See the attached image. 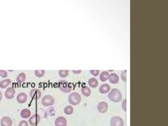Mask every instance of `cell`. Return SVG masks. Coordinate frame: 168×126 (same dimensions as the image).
<instances>
[{
	"mask_svg": "<svg viewBox=\"0 0 168 126\" xmlns=\"http://www.w3.org/2000/svg\"><path fill=\"white\" fill-rule=\"evenodd\" d=\"M108 98L114 103H118L122 100V94L119 90L114 88L109 94Z\"/></svg>",
	"mask_w": 168,
	"mask_h": 126,
	"instance_id": "cell-1",
	"label": "cell"
},
{
	"mask_svg": "<svg viewBox=\"0 0 168 126\" xmlns=\"http://www.w3.org/2000/svg\"><path fill=\"white\" fill-rule=\"evenodd\" d=\"M58 87L61 91L66 93L71 92L72 90V86L71 84L66 81L60 80L59 81Z\"/></svg>",
	"mask_w": 168,
	"mask_h": 126,
	"instance_id": "cell-2",
	"label": "cell"
},
{
	"mask_svg": "<svg viewBox=\"0 0 168 126\" xmlns=\"http://www.w3.org/2000/svg\"><path fill=\"white\" fill-rule=\"evenodd\" d=\"M81 96L77 93H72L70 95L68 98V101L70 104L73 106H77L81 101Z\"/></svg>",
	"mask_w": 168,
	"mask_h": 126,
	"instance_id": "cell-3",
	"label": "cell"
},
{
	"mask_svg": "<svg viewBox=\"0 0 168 126\" xmlns=\"http://www.w3.org/2000/svg\"><path fill=\"white\" fill-rule=\"evenodd\" d=\"M55 103V100L52 96L50 95H46L43 97L41 100V103L44 106H52Z\"/></svg>",
	"mask_w": 168,
	"mask_h": 126,
	"instance_id": "cell-4",
	"label": "cell"
},
{
	"mask_svg": "<svg viewBox=\"0 0 168 126\" xmlns=\"http://www.w3.org/2000/svg\"><path fill=\"white\" fill-rule=\"evenodd\" d=\"M111 126H124V121L119 116H114L111 120Z\"/></svg>",
	"mask_w": 168,
	"mask_h": 126,
	"instance_id": "cell-5",
	"label": "cell"
},
{
	"mask_svg": "<svg viewBox=\"0 0 168 126\" xmlns=\"http://www.w3.org/2000/svg\"><path fill=\"white\" fill-rule=\"evenodd\" d=\"M41 117L38 114L33 115L29 119V123L32 126H35L40 123Z\"/></svg>",
	"mask_w": 168,
	"mask_h": 126,
	"instance_id": "cell-6",
	"label": "cell"
},
{
	"mask_svg": "<svg viewBox=\"0 0 168 126\" xmlns=\"http://www.w3.org/2000/svg\"><path fill=\"white\" fill-rule=\"evenodd\" d=\"M30 95L31 98L33 100H38L41 97V92L37 89H34L30 91Z\"/></svg>",
	"mask_w": 168,
	"mask_h": 126,
	"instance_id": "cell-7",
	"label": "cell"
},
{
	"mask_svg": "<svg viewBox=\"0 0 168 126\" xmlns=\"http://www.w3.org/2000/svg\"><path fill=\"white\" fill-rule=\"evenodd\" d=\"M97 109L101 113H105L108 109V104L105 101H102L99 103L97 106Z\"/></svg>",
	"mask_w": 168,
	"mask_h": 126,
	"instance_id": "cell-8",
	"label": "cell"
},
{
	"mask_svg": "<svg viewBox=\"0 0 168 126\" xmlns=\"http://www.w3.org/2000/svg\"><path fill=\"white\" fill-rule=\"evenodd\" d=\"M67 121L64 117L60 116L56 118L55 121V126H67Z\"/></svg>",
	"mask_w": 168,
	"mask_h": 126,
	"instance_id": "cell-9",
	"label": "cell"
},
{
	"mask_svg": "<svg viewBox=\"0 0 168 126\" xmlns=\"http://www.w3.org/2000/svg\"><path fill=\"white\" fill-rule=\"evenodd\" d=\"M15 93V91L14 89L12 87H9L5 92V97L7 99L10 100L14 97Z\"/></svg>",
	"mask_w": 168,
	"mask_h": 126,
	"instance_id": "cell-10",
	"label": "cell"
},
{
	"mask_svg": "<svg viewBox=\"0 0 168 126\" xmlns=\"http://www.w3.org/2000/svg\"><path fill=\"white\" fill-rule=\"evenodd\" d=\"M12 119L7 116H4L2 118L1 120V126H12Z\"/></svg>",
	"mask_w": 168,
	"mask_h": 126,
	"instance_id": "cell-11",
	"label": "cell"
},
{
	"mask_svg": "<svg viewBox=\"0 0 168 126\" xmlns=\"http://www.w3.org/2000/svg\"><path fill=\"white\" fill-rule=\"evenodd\" d=\"M16 100L19 104H24L27 100V95L24 93H21L18 95Z\"/></svg>",
	"mask_w": 168,
	"mask_h": 126,
	"instance_id": "cell-12",
	"label": "cell"
},
{
	"mask_svg": "<svg viewBox=\"0 0 168 126\" xmlns=\"http://www.w3.org/2000/svg\"><path fill=\"white\" fill-rule=\"evenodd\" d=\"M111 89V87L108 84H104L99 88V91L101 94H106Z\"/></svg>",
	"mask_w": 168,
	"mask_h": 126,
	"instance_id": "cell-13",
	"label": "cell"
},
{
	"mask_svg": "<svg viewBox=\"0 0 168 126\" xmlns=\"http://www.w3.org/2000/svg\"><path fill=\"white\" fill-rule=\"evenodd\" d=\"M109 81L112 84H117L119 81V76L114 73H111L109 77Z\"/></svg>",
	"mask_w": 168,
	"mask_h": 126,
	"instance_id": "cell-14",
	"label": "cell"
},
{
	"mask_svg": "<svg viewBox=\"0 0 168 126\" xmlns=\"http://www.w3.org/2000/svg\"><path fill=\"white\" fill-rule=\"evenodd\" d=\"M31 114V111L27 109H23L20 112L21 117L24 119H27L29 118Z\"/></svg>",
	"mask_w": 168,
	"mask_h": 126,
	"instance_id": "cell-15",
	"label": "cell"
},
{
	"mask_svg": "<svg viewBox=\"0 0 168 126\" xmlns=\"http://www.w3.org/2000/svg\"><path fill=\"white\" fill-rule=\"evenodd\" d=\"M88 83L89 86L91 87V88H96L98 85V82L95 78H91L90 79H89Z\"/></svg>",
	"mask_w": 168,
	"mask_h": 126,
	"instance_id": "cell-16",
	"label": "cell"
},
{
	"mask_svg": "<svg viewBox=\"0 0 168 126\" xmlns=\"http://www.w3.org/2000/svg\"><path fill=\"white\" fill-rule=\"evenodd\" d=\"M81 93L84 96L89 97L90 96V94H91V90L88 87H83L81 89Z\"/></svg>",
	"mask_w": 168,
	"mask_h": 126,
	"instance_id": "cell-17",
	"label": "cell"
},
{
	"mask_svg": "<svg viewBox=\"0 0 168 126\" xmlns=\"http://www.w3.org/2000/svg\"><path fill=\"white\" fill-rule=\"evenodd\" d=\"M10 83H11V80L10 79H7L3 80L0 82V88L1 89H4L9 85H10Z\"/></svg>",
	"mask_w": 168,
	"mask_h": 126,
	"instance_id": "cell-18",
	"label": "cell"
},
{
	"mask_svg": "<svg viewBox=\"0 0 168 126\" xmlns=\"http://www.w3.org/2000/svg\"><path fill=\"white\" fill-rule=\"evenodd\" d=\"M109 74L108 72H102L101 74L100 78V80L102 81L105 82V81L109 79Z\"/></svg>",
	"mask_w": 168,
	"mask_h": 126,
	"instance_id": "cell-19",
	"label": "cell"
},
{
	"mask_svg": "<svg viewBox=\"0 0 168 126\" xmlns=\"http://www.w3.org/2000/svg\"><path fill=\"white\" fill-rule=\"evenodd\" d=\"M25 79H26V75L23 72H21L19 74L16 78L17 82H19V83L23 82L25 80Z\"/></svg>",
	"mask_w": 168,
	"mask_h": 126,
	"instance_id": "cell-20",
	"label": "cell"
},
{
	"mask_svg": "<svg viewBox=\"0 0 168 126\" xmlns=\"http://www.w3.org/2000/svg\"><path fill=\"white\" fill-rule=\"evenodd\" d=\"M74 112V109L72 106H68L64 109V113L66 115H71Z\"/></svg>",
	"mask_w": 168,
	"mask_h": 126,
	"instance_id": "cell-21",
	"label": "cell"
},
{
	"mask_svg": "<svg viewBox=\"0 0 168 126\" xmlns=\"http://www.w3.org/2000/svg\"><path fill=\"white\" fill-rule=\"evenodd\" d=\"M35 73L37 77H41L44 75L45 73V70H35Z\"/></svg>",
	"mask_w": 168,
	"mask_h": 126,
	"instance_id": "cell-22",
	"label": "cell"
},
{
	"mask_svg": "<svg viewBox=\"0 0 168 126\" xmlns=\"http://www.w3.org/2000/svg\"><path fill=\"white\" fill-rule=\"evenodd\" d=\"M59 75L62 77H66L69 75V71L68 70H60Z\"/></svg>",
	"mask_w": 168,
	"mask_h": 126,
	"instance_id": "cell-23",
	"label": "cell"
},
{
	"mask_svg": "<svg viewBox=\"0 0 168 126\" xmlns=\"http://www.w3.org/2000/svg\"><path fill=\"white\" fill-rule=\"evenodd\" d=\"M127 100L126 99H125V100H123V101H122V104H121V106H122V108L123 109L125 112H126L127 111V108H126V106H127Z\"/></svg>",
	"mask_w": 168,
	"mask_h": 126,
	"instance_id": "cell-24",
	"label": "cell"
},
{
	"mask_svg": "<svg viewBox=\"0 0 168 126\" xmlns=\"http://www.w3.org/2000/svg\"><path fill=\"white\" fill-rule=\"evenodd\" d=\"M0 76L1 77L6 78L7 76V72L4 70H0Z\"/></svg>",
	"mask_w": 168,
	"mask_h": 126,
	"instance_id": "cell-25",
	"label": "cell"
},
{
	"mask_svg": "<svg viewBox=\"0 0 168 126\" xmlns=\"http://www.w3.org/2000/svg\"><path fill=\"white\" fill-rule=\"evenodd\" d=\"M121 79L124 82H126V70H124L121 75Z\"/></svg>",
	"mask_w": 168,
	"mask_h": 126,
	"instance_id": "cell-26",
	"label": "cell"
},
{
	"mask_svg": "<svg viewBox=\"0 0 168 126\" xmlns=\"http://www.w3.org/2000/svg\"><path fill=\"white\" fill-rule=\"evenodd\" d=\"M90 73H91L92 75L95 76H97L98 75L99 73V70H90Z\"/></svg>",
	"mask_w": 168,
	"mask_h": 126,
	"instance_id": "cell-27",
	"label": "cell"
},
{
	"mask_svg": "<svg viewBox=\"0 0 168 126\" xmlns=\"http://www.w3.org/2000/svg\"><path fill=\"white\" fill-rule=\"evenodd\" d=\"M19 126H28V123L26 121H21L19 123Z\"/></svg>",
	"mask_w": 168,
	"mask_h": 126,
	"instance_id": "cell-28",
	"label": "cell"
},
{
	"mask_svg": "<svg viewBox=\"0 0 168 126\" xmlns=\"http://www.w3.org/2000/svg\"><path fill=\"white\" fill-rule=\"evenodd\" d=\"M81 72V70H72V72H74V73H76V74H77V73H80V72Z\"/></svg>",
	"mask_w": 168,
	"mask_h": 126,
	"instance_id": "cell-29",
	"label": "cell"
},
{
	"mask_svg": "<svg viewBox=\"0 0 168 126\" xmlns=\"http://www.w3.org/2000/svg\"><path fill=\"white\" fill-rule=\"evenodd\" d=\"M2 94H1V92L0 91V101H1V100H2Z\"/></svg>",
	"mask_w": 168,
	"mask_h": 126,
	"instance_id": "cell-30",
	"label": "cell"
}]
</instances>
